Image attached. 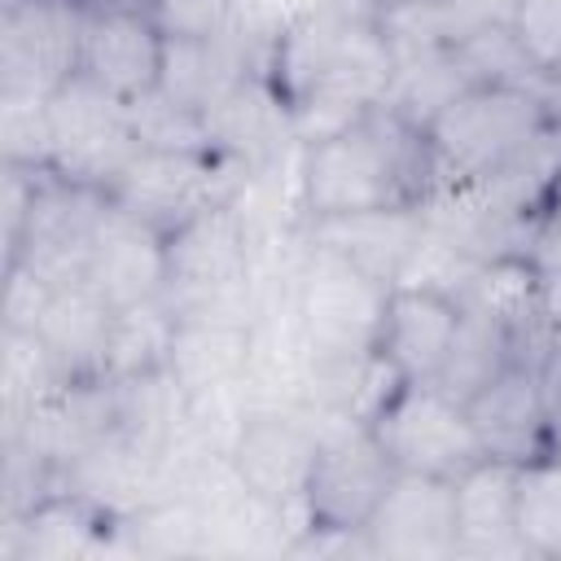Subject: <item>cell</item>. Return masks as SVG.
<instances>
[{
	"label": "cell",
	"mask_w": 561,
	"mask_h": 561,
	"mask_svg": "<svg viewBox=\"0 0 561 561\" xmlns=\"http://www.w3.org/2000/svg\"><path fill=\"white\" fill-rule=\"evenodd\" d=\"M443 188L430 136L421 123L377 101L346 127L307 145L302 210L307 219L421 210Z\"/></svg>",
	"instance_id": "cell-1"
},
{
	"label": "cell",
	"mask_w": 561,
	"mask_h": 561,
	"mask_svg": "<svg viewBox=\"0 0 561 561\" xmlns=\"http://www.w3.org/2000/svg\"><path fill=\"white\" fill-rule=\"evenodd\" d=\"M552 127H561L552 92L513 88V83H473L425 123V136L443 188H465L504 171Z\"/></svg>",
	"instance_id": "cell-2"
},
{
	"label": "cell",
	"mask_w": 561,
	"mask_h": 561,
	"mask_svg": "<svg viewBox=\"0 0 561 561\" xmlns=\"http://www.w3.org/2000/svg\"><path fill=\"white\" fill-rule=\"evenodd\" d=\"M140 153L131 105L88 75L66 79L48 96V171L110 193L127 162Z\"/></svg>",
	"instance_id": "cell-3"
},
{
	"label": "cell",
	"mask_w": 561,
	"mask_h": 561,
	"mask_svg": "<svg viewBox=\"0 0 561 561\" xmlns=\"http://www.w3.org/2000/svg\"><path fill=\"white\" fill-rule=\"evenodd\" d=\"M368 425L386 447V456L394 460V469L408 473L456 482L486 460L469 408L443 394L434 381H403Z\"/></svg>",
	"instance_id": "cell-4"
},
{
	"label": "cell",
	"mask_w": 561,
	"mask_h": 561,
	"mask_svg": "<svg viewBox=\"0 0 561 561\" xmlns=\"http://www.w3.org/2000/svg\"><path fill=\"white\" fill-rule=\"evenodd\" d=\"M394 460L377 443L373 425L337 416V430H320V447L302 486L307 530L364 535V522L394 482Z\"/></svg>",
	"instance_id": "cell-5"
},
{
	"label": "cell",
	"mask_w": 561,
	"mask_h": 561,
	"mask_svg": "<svg viewBox=\"0 0 561 561\" xmlns=\"http://www.w3.org/2000/svg\"><path fill=\"white\" fill-rule=\"evenodd\" d=\"M228 158L224 153H180V149H140L127 171L114 180L110 202L149 224L162 237H175L206 210L228 202Z\"/></svg>",
	"instance_id": "cell-6"
},
{
	"label": "cell",
	"mask_w": 561,
	"mask_h": 561,
	"mask_svg": "<svg viewBox=\"0 0 561 561\" xmlns=\"http://www.w3.org/2000/svg\"><path fill=\"white\" fill-rule=\"evenodd\" d=\"M83 9L75 0L0 4V96H53L79 75Z\"/></svg>",
	"instance_id": "cell-7"
},
{
	"label": "cell",
	"mask_w": 561,
	"mask_h": 561,
	"mask_svg": "<svg viewBox=\"0 0 561 561\" xmlns=\"http://www.w3.org/2000/svg\"><path fill=\"white\" fill-rule=\"evenodd\" d=\"M373 557L438 561L456 557V482L399 469L381 504L364 522Z\"/></svg>",
	"instance_id": "cell-8"
},
{
	"label": "cell",
	"mask_w": 561,
	"mask_h": 561,
	"mask_svg": "<svg viewBox=\"0 0 561 561\" xmlns=\"http://www.w3.org/2000/svg\"><path fill=\"white\" fill-rule=\"evenodd\" d=\"M390 285L373 280L355 263L320 250V267L302 294V324H307V355L337 359V355H368L381 298Z\"/></svg>",
	"instance_id": "cell-9"
},
{
	"label": "cell",
	"mask_w": 561,
	"mask_h": 561,
	"mask_svg": "<svg viewBox=\"0 0 561 561\" xmlns=\"http://www.w3.org/2000/svg\"><path fill=\"white\" fill-rule=\"evenodd\" d=\"M465 408L486 460L526 465L548 451V368L539 359L517 355Z\"/></svg>",
	"instance_id": "cell-10"
},
{
	"label": "cell",
	"mask_w": 561,
	"mask_h": 561,
	"mask_svg": "<svg viewBox=\"0 0 561 561\" xmlns=\"http://www.w3.org/2000/svg\"><path fill=\"white\" fill-rule=\"evenodd\" d=\"M460 324V298L430 285H390L381 298L373 355L403 381H434Z\"/></svg>",
	"instance_id": "cell-11"
},
{
	"label": "cell",
	"mask_w": 561,
	"mask_h": 561,
	"mask_svg": "<svg viewBox=\"0 0 561 561\" xmlns=\"http://www.w3.org/2000/svg\"><path fill=\"white\" fill-rule=\"evenodd\" d=\"M167 35L149 9L123 13H83L79 35V75L101 83L105 92L136 101L162 83Z\"/></svg>",
	"instance_id": "cell-12"
},
{
	"label": "cell",
	"mask_w": 561,
	"mask_h": 561,
	"mask_svg": "<svg viewBox=\"0 0 561 561\" xmlns=\"http://www.w3.org/2000/svg\"><path fill=\"white\" fill-rule=\"evenodd\" d=\"M316 447H320V430H311L294 412H259L241 425L232 447L237 482L245 486L250 500L267 508H289V504L302 508V486Z\"/></svg>",
	"instance_id": "cell-13"
},
{
	"label": "cell",
	"mask_w": 561,
	"mask_h": 561,
	"mask_svg": "<svg viewBox=\"0 0 561 561\" xmlns=\"http://www.w3.org/2000/svg\"><path fill=\"white\" fill-rule=\"evenodd\" d=\"M245 259V241L237 228V215L224 206L206 210L175 237H167V289L162 298L175 307V316L210 311L215 298L237 280Z\"/></svg>",
	"instance_id": "cell-14"
},
{
	"label": "cell",
	"mask_w": 561,
	"mask_h": 561,
	"mask_svg": "<svg viewBox=\"0 0 561 561\" xmlns=\"http://www.w3.org/2000/svg\"><path fill=\"white\" fill-rule=\"evenodd\" d=\"M83 280L114 311L162 298V289H167V237L110 202L96 232H92Z\"/></svg>",
	"instance_id": "cell-15"
},
{
	"label": "cell",
	"mask_w": 561,
	"mask_h": 561,
	"mask_svg": "<svg viewBox=\"0 0 561 561\" xmlns=\"http://www.w3.org/2000/svg\"><path fill=\"white\" fill-rule=\"evenodd\" d=\"M110 324H114V307L88 280H70L48 294L31 333L48 346L61 377L75 386V381H105Z\"/></svg>",
	"instance_id": "cell-16"
},
{
	"label": "cell",
	"mask_w": 561,
	"mask_h": 561,
	"mask_svg": "<svg viewBox=\"0 0 561 561\" xmlns=\"http://www.w3.org/2000/svg\"><path fill=\"white\" fill-rule=\"evenodd\" d=\"M425 237V210H373V215H337L311 219V241L381 285H394Z\"/></svg>",
	"instance_id": "cell-17"
},
{
	"label": "cell",
	"mask_w": 561,
	"mask_h": 561,
	"mask_svg": "<svg viewBox=\"0 0 561 561\" xmlns=\"http://www.w3.org/2000/svg\"><path fill=\"white\" fill-rule=\"evenodd\" d=\"M517 465L482 460L456 478V557H526L513 522Z\"/></svg>",
	"instance_id": "cell-18"
},
{
	"label": "cell",
	"mask_w": 561,
	"mask_h": 561,
	"mask_svg": "<svg viewBox=\"0 0 561 561\" xmlns=\"http://www.w3.org/2000/svg\"><path fill=\"white\" fill-rule=\"evenodd\" d=\"M513 359H517V324L508 316H500L495 307H486V302L460 298V324H456L451 351H447L434 386L443 394H451L456 403H469Z\"/></svg>",
	"instance_id": "cell-19"
},
{
	"label": "cell",
	"mask_w": 561,
	"mask_h": 561,
	"mask_svg": "<svg viewBox=\"0 0 561 561\" xmlns=\"http://www.w3.org/2000/svg\"><path fill=\"white\" fill-rule=\"evenodd\" d=\"M175 333H180V316L167 298L118 307L110 324V346H105V381H136V377L167 373Z\"/></svg>",
	"instance_id": "cell-20"
},
{
	"label": "cell",
	"mask_w": 561,
	"mask_h": 561,
	"mask_svg": "<svg viewBox=\"0 0 561 561\" xmlns=\"http://www.w3.org/2000/svg\"><path fill=\"white\" fill-rule=\"evenodd\" d=\"M513 522L526 557H539V561L561 557V456L543 451L517 465Z\"/></svg>",
	"instance_id": "cell-21"
},
{
	"label": "cell",
	"mask_w": 561,
	"mask_h": 561,
	"mask_svg": "<svg viewBox=\"0 0 561 561\" xmlns=\"http://www.w3.org/2000/svg\"><path fill=\"white\" fill-rule=\"evenodd\" d=\"M131 105V127L140 136V149H180V153H219L215 131L206 114L171 101L162 88L127 101Z\"/></svg>",
	"instance_id": "cell-22"
},
{
	"label": "cell",
	"mask_w": 561,
	"mask_h": 561,
	"mask_svg": "<svg viewBox=\"0 0 561 561\" xmlns=\"http://www.w3.org/2000/svg\"><path fill=\"white\" fill-rule=\"evenodd\" d=\"M4 162L48 167V96H0Z\"/></svg>",
	"instance_id": "cell-23"
},
{
	"label": "cell",
	"mask_w": 561,
	"mask_h": 561,
	"mask_svg": "<svg viewBox=\"0 0 561 561\" xmlns=\"http://www.w3.org/2000/svg\"><path fill=\"white\" fill-rule=\"evenodd\" d=\"M517 44L557 83L561 79V0H517L508 18Z\"/></svg>",
	"instance_id": "cell-24"
},
{
	"label": "cell",
	"mask_w": 561,
	"mask_h": 561,
	"mask_svg": "<svg viewBox=\"0 0 561 561\" xmlns=\"http://www.w3.org/2000/svg\"><path fill=\"white\" fill-rule=\"evenodd\" d=\"M153 18L171 39H215L241 26L237 0H153Z\"/></svg>",
	"instance_id": "cell-25"
},
{
	"label": "cell",
	"mask_w": 561,
	"mask_h": 561,
	"mask_svg": "<svg viewBox=\"0 0 561 561\" xmlns=\"http://www.w3.org/2000/svg\"><path fill=\"white\" fill-rule=\"evenodd\" d=\"M83 13H123V9H149L153 13V0H75Z\"/></svg>",
	"instance_id": "cell-26"
},
{
	"label": "cell",
	"mask_w": 561,
	"mask_h": 561,
	"mask_svg": "<svg viewBox=\"0 0 561 561\" xmlns=\"http://www.w3.org/2000/svg\"><path fill=\"white\" fill-rule=\"evenodd\" d=\"M416 4H430V0H373L377 13H399V9H416Z\"/></svg>",
	"instance_id": "cell-27"
}]
</instances>
